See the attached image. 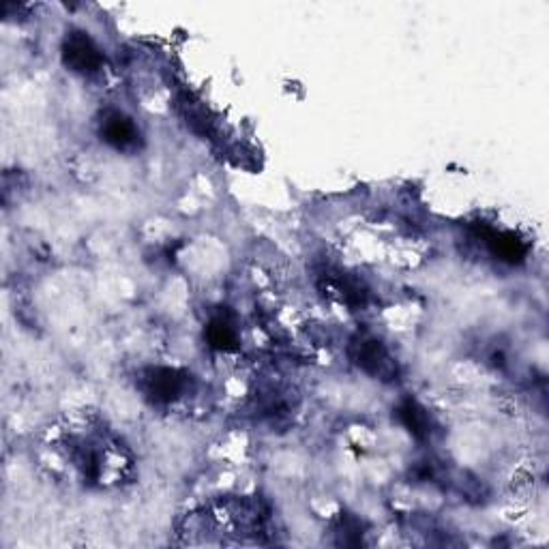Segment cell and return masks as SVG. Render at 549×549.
<instances>
[{"label":"cell","mask_w":549,"mask_h":549,"mask_svg":"<svg viewBox=\"0 0 549 549\" xmlns=\"http://www.w3.org/2000/svg\"><path fill=\"white\" fill-rule=\"evenodd\" d=\"M352 361L359 365L365 374L380 378V380H391L397 376V363L387 350L382 341L374 337H361L356 339L352 348Z\"/></svg>","instance_id":"1"},{"label":"cell","mask_w":549,"mask_h":549,"mask_svg":"<svg viewBox=\"0 0 549 549\" xmlns=\"http://www.w3.org/2000/svg\"><path fill=\"white\" fill-rule=\"evenodd\" d=\"M142 389L155 404H172L187 393L189 376L178 369L155 367L142 376Z\"/></svg>","instance_id":"2"},{"label":"cell","mask_w":549,"mask_h":549,"mask_svg":"<svg viewBox=\"0 0 549 549\" xmlns=\"http://www.w3.org/2000/svg\"><path fill=\"white\" fill-rule=\"evenodd\" d=\"M63 63L80 76H93L103 67V54L86 33H67L63 41Z\"/></svg>","instance_id":"3"},{"label":"cell","mask_w":549,"mask_h":549,"mask_svg":"<svg viewBox=\"0 0 549 549\" xmlns=\"http://www.w3.org/2000/svg\"><path fill=\"white\" fill-rule=\"evenodd\" d=\"M101 140L112 146L114 151L133 153L140 148L142 136L138 125L129 116L121 112H110L101 121Z\"/></svg>","instance_id":"4"},{"label":"cell","mask_w":549,"mask_h":549,"mask_svg":"<svg viewBox=\"0 0 549 549\" xmlns=\"http://www.w3.org/2000/svg\"><path fill=\"white\" fill-rule=\"evenodd\" d=\"M397 417L414 438H425L432 432V429H429L427 412L417 402H412V399H408V402L397 408Z\"/></svg>","instance_id":"5"},{"label":"cell","mask_w":549,"mask_h":549,"mask_svg":"<svg viewBox=\"0 0 549 549\" xmlns=\"http://www.w3.org/2000/svg\"><path fill=\"white\" fill-rule=\"evenodd\" d=\"M206 339H209V344L215 350H232L236 348V339H239V335H236L234 324L228 318L219 316L211 320L209 329H206Z\"/></svg>","instance_id":"6"},{"label":"cell","mask_w":549,"mask_h":549,"mask_svg":"<svg viewBox=\"0 0 549 549\" xmlns=\"http://www.w3.org/2000/svg\"><path fill=\"white\" fill-rule=\"evenodd\" d=\"M489 247L504 262H519L526 256L524 243L513 234H492L489 236Z\"/></svg>","instance_id":"7"}]
</instances>
